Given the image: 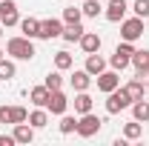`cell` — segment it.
I'll return each instance as SVG.
<instances>
[{"label":"cell","mask_w":149,"mask_h":146,"mask_svg":"<svg viewBox=\"0 0 149 146\" xmlns=\"http://www.w3.org/2000/svg\"><path fill=\"white\" fill-rule=\"evenodd\" d=\"M6 52L15 57V60H32L35 57V43H32V37H12L9 43H6Z\"/></svg>","instance_id":"1"},{"label":"cell","mask_w":149,"mask_h":146,"mask_svg":"<svg viewBox=\"0 0 149 146\" xmlns=\"http://www.w3.org/2000/svg\"><path fill=\"white\" fill-rule=\"evenodd\" d=\"M132 55H135V46H132L129 40H123V43H118V49H115V55L109 57L112 69H115V72H123V69H126V66L132 63Z\"/></svg>","instance_id":"2"},{"label":"cell","mask_w":149,"mask_h":146,"mask_svg":"<svg viewBox=\"0 0 149 146\" xmlns=\"http://www.w3.org/2000/svg\"><path fill=\"white\" fill-rule=\"evenodd\" d=\"M132 106V97L126 95V89H112L109 92V97H106V112L109 115H118V112H123V109H129Z\"/></svg>","instance_id":"3"},{"label":"cell","mask_w":149,"mask_h":146,"mask_svg":"<svg viewBox=\"0 0 149 146\" xmlns=\"http://www.w3.org/2000/svg\"><path fill=\"white\" fill-rule=\"evenodd\" d=\"M100 126H103V120H100L97 115H92V112H86V115L77 117V135H80V138H95V135L100 132Z\"/></svg>","instance_id":"4"},{"label":"cell","mask_w":149,"mask_h":146,"mask_svg":"<svg viewBox=\"0 0 149 146\" xmlns=\"http://www.w3.org/2000/svg\"><path fill=\"white\" fill-rule=\"evenodd\" d=\"M143 35V17H129V20H120V37L123 40H129V43H135L138 37Z\"/></svg>","instance_id":"5"},{"label":"cell","mask_w":149,"mask_h":146,"mask_svg":"<svg viewBox=\"0 0 149 146\" xmlns=\"http://www.w3.org/2000/svg\"><path fill=\"white\" fill-rule=\"evenodd\" d=\"M29 120V112L23 106H0V126L3 123H23Z\"/></svg>","instance_id":"6"},{"label":"cell","mask_w":149,"mask_h":146,"mask_svg":"<svg viewBox=\"0 0 149 146\" xmlns=\"http://www.w3.org/2000/svg\"><path fill=\"white\" fill-rule=\"evenodd\" d=\"M60 35H63V20H57V17L40 20V32H37L40 40H52V37H60Z\"/></svg>","instance_id":"7"},{"label":"cell","mask_w":149,"mask_h":146,"mask_svg":"<svg viewBox=\"0 0 149 146\" xmlns=\"http://www.w3.org/2000/svg\"><path fill=\"white\" fill-rule=\"evenodd\" d=\"M15 23H20L17 3L15 0H0V26H15Z\"/></svg>","instance_id":"8"},{"label":"cell","mask_w":149,"mask_h":146,"mask_svg":"<svg viewBox=\"0 0 149 146\" xmlns=\"http://www.w3.org/2000/svg\"><path fill=\"white\" fill-rule=\"evenodd\" d=\"M126 12H129V6H126V0H109V6H106V20L109 23H120V20L126 17Z\"/></svg>","instance_id":"9"},{"label":"cell","mask_w":149,"mask_h":146,"mask_svg":"<svg viewBox=\"0 0 149 146\" xmlns=\"http://www.w3.org/2000/svg\"><path fill=\"white\" fill-rule=\"evenodd\" d=\"M46 109L52 112V115H66V109H69V97H66L60 89H55L52 95H49V103H46Z\"/></svg>","instance_id":"10"},{"label":"cell","mask_w":149,"mask_h":146,"mask_svg":"<svg viewBox=\"0 0 149 146\" xmlns=\"http://www.w3.org/2000/svg\"><path fill=\"white\" fill-rule=\"evenodd\" d=\"M118 86H120V77H118V72H106V69H103V72L97 74V89L100 92H106V95H109L112 89H118Z\"/></svg>","instance_id":"11"},{"label":"cell","mask_w":149,"mask_h":146,"mask_svg":"<svg viewBox=\"0 0 149 146\" xmlns=\"http://www.w3.org/2000/svg\"><path fill=\"white\" fill-rule=\"evenodd\" d=\"M77 43H80V49H83L86 55L100 52V35H97V32H83V37H80Z\"/></svg>","instance_id":"12"},{"label":"cell","mask_w":149,"mask_h":146,"mask_svg":"<svg viewBox=\"0 0 149 146\" xmlns=\"http://www.w3.org/2000/svg\"><path fill=\"white\" fill-rule=\"evenodd\" d=\"M12 135H15L17 143H32V140H35V126L26 123V120H23V123H15V132H12Z\"/></svg>","instance_id":"13"},{"label":"cell","mask_w":149,"mask_h":146,"mask_svg":"<svg viewBox=\"0 0 149 146\" xmlns=\"http://www.w3.org/2000/svg\"><path fill=\"white\" fill-rule=\"evenodd\" d=\"M106 69V60L97 55V52H92V55H86V72L92 74V77H97V74Z\"/></svg>","instance_id":"14"},{"label":"cell","mask_w":149,"mask_h":146,"mask_svg":"<svg viewBox=\"0 0 149 146\" xmlns=\"http://www.w3.org/2000/svg\"><path fill=\"white\" fill-rule=\"evenodd\" d=\"M123 89H126V95H129V97H132V103H135V100H141V97L146 95V83H143L141 77H135V80H129Z\"/></svg>","instance_id":"15"},{"label":"cell","mask_w":149,"mask_h":146,"mask_svg":"<svg viewBox=\"0 0 149 146\" xmlns=\"http://www.w3.org/2000/svg\"><path fill=\"white\" fill-rule=\"evenodd\" d=\"M49 95H52V92H49V86L43 83V86H35V89L29 92V100H32L35 106H46V103H49Z\"/></svg>","instance_id":"16"},{"label":"cell","mask_w":149,"mask_h":146,"mask_svg":"<svg viewBox=\"0 0 149 146\" xmlns=\"http://www.w3.org/2000/svg\"><path fill=\"white\" fill-rule=\"evenodd\" d=\"M132 117L141 120V123H146L149 120V100H143V97L135 100V103H132Z\"/></svg>","instance_id":"17"},{"label":"cell","mask_w":149,"mask_h":146,"mask_svg":"<svg viewBox=\"0 0 149 146\" xmlns=\"http://www.w3.org/2000/svg\"><path fill=\"white\" fill-rule=\"evenodd\" d=\"M83 32H86V29H83L80 23H66L60 37H63V40H69V43H74V40H80V37H83Z\"/></svg>","instance_id":"18"},{"label":"cell","mask_w":149,"mask_h":146,"mask_svg":"<svg viewBox=\"0 0 149 146\" xmlns=\"http://www.w3.org/2000/svg\"><path fill=\"white\" fill-rule=\"evenodd\" d=\"M89 83H92V74L86 72V69H80V72L72 74V86L77 92H86V89H89Z\"/></svg>","instance_id":"19"},{"label":"cell","mask_w":149,"mask_h":146,"mask_svg":"<svg viewBox=\"0 0 149 146\" xmlns=\"http://www.w3.org/2000/svg\"><path fill=\"white\" fill-rule=\"evenodd\" d=\"M132 66H135L138 72H146V69H149V49H135V55H132Z\"/></svg>","instance_id":"20"},{"label":"cell","mask_w":149,"mask_h":146,"mask_svg":"<svg viewBox=\"0 0 149 146\" xmlns=\"http://www.w3.org/2000/svg\"><path fill=\"white\" fill-rule=\"evenodd\" d=\"M29 123H32L35 129H43L46 123H49V109H46V106H40V109H35L32 115H29Z\"/></svg>","instance_id":"21"},{"label":"cell","mask_w":149,"mask_h":146,"mask_svg":"<svg viewBox=\"0 0 149 146\" xmlns=\"http://www.w3.org/2000/svg\"><path fill=\"white\" fill-rule=\"evenodd\" d=\"M20 29H23L26 37H37V32H40V20H37V17H23V20H20Z\"/></svg>","instance_id":"22"},{"label":"cell","mask_w":149,"mask_h":146,"mask_svg":"<svg viewBox=\"0 0 149 146\" xmlns=\"http://www.w3.org/2000/svg\"><path fill=\"white\" fill-rule=\"evenodd\" d=\"M92 97H89V95H86V92H80V95H77V97H74V112H77V115H86V112H92Z\"/></svg>","instance_id":"23"},{"label":"cell","mask_w":149,"mask_h":146,"mask_svg":"<svg viewBox=\"0 0 149 146\" xmlns=\"http://www.w3.org/2000/svg\"><path fill=\"white\" fill-rule=\"evenodd\" d=\"M141 135H143V123H141V120H132V123L123 126V138H126V140H138Z\"/></svg>","instance_id":"24"},{"label":"cell","mask_w":149,"mask_h":146,"mask_svg":"<svg viewBox=\"0 0 149 146\" xmlns=\"http://www.w3.org/2000/svg\"><path fill=\"white\" fill-rule=\"evenodd\" d=\"M60 132H63V135L77 132V117H72V115H60Z\"/></svg>","instance_id":"25"},{"label":"cell","mask_w":149,"mask_h":146,"mask_svg":"<svg viewBox=\"0 0 149 146\" xmlns=\"http://www.w3.org/2000/svg\"><path fill=\"white\" fill-rule=\"evenodd\" d=\"M15 72H17V69H15V63H12V60H6V57H0V80H12Z\"/></svg>","instance_id":"26"},{"label":"cell","mask_w":149,"mask_h":146,"mask_svg":"<svg viewBox=\"0 0 149 146\" xmlns=\"http://www.w3.org/2000/svg\"><path fill=\"white\" fill-rule=\"evenodd\" d=\"M80 12H83L86 17H97V15L103 12V9H100V0H86V3L80 6Z\"/></svg>","instance_id":"27"},{"label":"cell","mask_w":149,"mask_h":146,"mask_svg":"<svg viewBox=\"0 0 149 146\" xmlns=\"http://www.w3.org/2000/svg\"><path fill=\"white\" fill-rule=\"evenodd\" d=\"M55 69H57V72L72 69V55H69V52H57V55H55Z\"/></svg>","instance_id":"28"},{"label":"cell","mask_w":149,"mask_h":146,"mask_svg":"<svg viewBox=\"0 0 149 146\" xmlns=\"http://www.w3.org/2000/svg\"><path fill=\"white\" fill-rule=\"evenodd\" d=\"M83 17V12L77 9V6H69V9H63V23H80Z\"/></svg>","instance_id":"29"},{"label":"cell","mask_w":149,"mask_h":146,"mask_svg":"<svg viewBox=\"0 0 149 146\" xmlns=\"http://www.w3.org/2000/svg\"><path fill=\"white\" fill-rule=\"evenodd\" d=\"M132 12L138 15V17H149V0H135V6H132Z\"/></svg>","instance_id":"30"},{"label":"cell","mask_w":149,"mask_h":146,"mask_svg":"<svg viewBox=\"0 0 149 146\" xmlns=\"http://www.w3.org/2000/svg\"><path fill=\"white\" fill-rule=\"evenodd\" d=\"M46 86H49V92L60 89V86H63V77H60L57 72H49V77H46Z\"/></svg>","instance_id":"31"},{"label":"cell","mask_w":149,"mask_h":146,"mask_svg":"<svg viewBox=\"0 0 149 146\" xmlns=\"http://www.w3.org/2000/svg\"><path fill=\"white\" fill-rule=\"evenodd\" d=\"M12 143H17L15 135H0V146H12Z\"/></svg>","instance_id":"32"},{"label":"cell","mask_w":149,"mask_h":146,"mask_svg":"<svg viewBox=\"0 0 149 146\" xmlns=\"http://www.w3.org/2000/svg\"><path fill=\"white\" fill-rule=\"evenodd\" d=\"M0 35H3V26H0Z\"/></svg>","instance_id":"33"},{"label":"cell","mask_w":149,"mask_h":146,"mask_svg":"<svg viewBox=\"0 0 149 146\" xmlns=\"http://www.w3.org/2000/svg\"><path fill=\"white\" fill-rule=\"evenodd\" d=\"M0 57H3V52H0Z\"/></svg>","instance_id":"34"}]
</instances>
